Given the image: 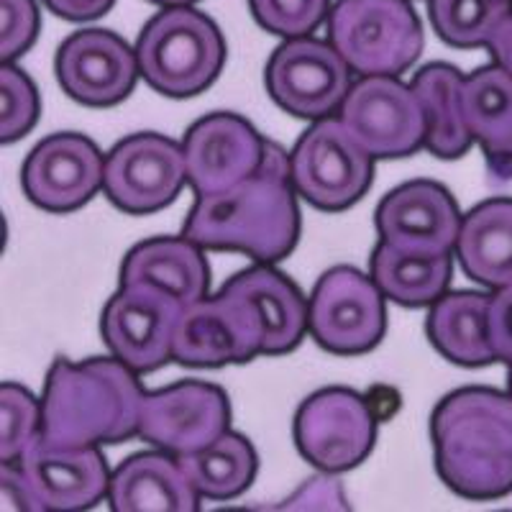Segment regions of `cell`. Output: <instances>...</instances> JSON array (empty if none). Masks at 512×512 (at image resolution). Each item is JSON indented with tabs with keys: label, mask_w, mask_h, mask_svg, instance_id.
Here are the masks:
<instances>
[{
	"label": "cell",
	"mask_w": 512,
	"mask_h": 512,
	"mask_svg": "<svg viewBox=\"0 0 512 512\" xmlns=\"http://www.w3.org/2000/svg\"><path fill=\"white\" fill-rule=\"evenodd\" d=\"M54 16L64 21H93L116 6V0H44Z\"/></svg>",
	"instance_id": "obj_36"
},
{
	"label": "cell",
	"mask_w": 512,
	"mask_h": 512,
	"mask_svg": "<svg viewBox=\"0 0 512 512\" xmlns=\"http://www.w3.org/2000/svg\"><path fill=\"white\" fill-rule=\"evenodd\" d=\"M134 49L141 77L164 98L205 93L226 64L221 29L192 6H169L149 18Z\"/></svg>",
	"instance_id": "obj_4"
},
{
	"label": "cell",
	"mask_w": 512,
	"mask_h": 512,
	"mask_svg": "<svg viewBox=\"0 0 512 512\" xmlns=\"http://www.w3.org/2000/svg\"><path fill=\"white\" fill-rule=\"evenodd\" d=\"M144 387L139 374L111 359L52 364L41 395V438L54 446H111L139 436Z\"/></svg>",
	"instance_id": "obj_3"
},
{
	"label": "cell",
	"mask_w": 512,
	"mask_h": 512,
	"mask_svg": "<svg viewBox=\"0 0 512 512\" xmlns=\"http://www.w3.org/2000/svg\"><path fill=\"white\" fill-rule=\"evenodd\" d=\"M282 510H349V505H346L341 484L331 474L323 472V477L308 479V484L292 500H287Z\"/></svg>",
	"instance_id": "obj_35"
},
{
	"label": "cell",
	"mask_w": 512,
	"mask_h": 512,
	"mask_svg": "<svg viewBox=\"0 0 512 512\" xmlns=\"http://www.w3.org/2000/svg\"><path fill=\"white\" fill-rule=\"evenodd\" d=\"M157 6L169 8V6H192V3H198V0H152Z\"/></svg>",
	"instance_id": "obj_38"
},
{
	"label": "cell",
	"mask_w": 512,
	"mask_h": 512,
	"mask_svg": "<svg viewBox=\"0 0 512 512\" xmlns=\"http://www.w3.org/2000/svg\"><path fill=\"white\" fill-rule=\"evenodd\" d=\"M384 300L372 274L354 267L328 269L308 300V333L328 354H369L382 344L387 328Z\"/></svg>",
	"instance_id": "obj_8"
},
{
	"label": "cell",
	"mask_w": 512,
	"mask_h": 512,
	"mask_svg": "<svg viewBox=\"0 0 512 512\" xmlns=\"http://www.w3.org/2000/svg\"><path fill=\"white\" fill-rule=\"evenodd\" d=\"M41 113L39 90L34 80L13 62H3L0 67V141L24 139L36 126Z\"/></svg>",
	"instance_id": "obj_31"
},
{
	"label": "cell",
	"mask_w": 512,
	"mask_h": 512,
	"mask_svg": "<svg viewBox=\"0 0 512 512\" xmlns=\"http://www.w3.org/2000/svg\"><path fill=\"white\" fill-rule=\"evenodd\" d=\"M39 8L34 0H0V59L13 62L34 47Z\"/></svg>",
	"instance_id": "obj_33"
},
{
	"label": "cell",
	"mask_w": 512,
	"mask_h": 512,
	"mask_svg": "<svg viewBox=\"0 0 512 512\" xmlns=\"http://www.w3.org/2000/svg\"><path fill=\"white\" fill-rule=\"evenodd\" d=\"M461 221L454 195L433 180H410L379 200L374 226L379 241L423 256L454 254Z\"/></svg>",
	"instance_id": "obj_18"
},
{
	"label": "cell",
	"mask_w": 512,
	"mask_h": 512,
	"mask_svg": "<svg viewBox=\"0 0 512 512\" xmlns=\"http://www.w3.org/2000/svg\"><path fill=\"white\" fill-rule=\"evenodd\" d=\"M351 136L374 159H400L425 149V113L413 85L397 75H367L338 108Z\"/></svg>",
	"instance_id": "obj_12"
},
{
	"label": "cell",
	"mask_w": 512,
	"mask_h": 512,
	"mask_svg": "<svg viewBox=\"0 0 512 512\" xmlns=\"http://www.w3.org/2000/svg\"><path fill=\"white\" fill-rule=\"evenodd\" d=\"M41 436V400L24 384H0V461L13 464Z\"/></svg>",
	"instance_id": "obj_30"
},
{
	"label": "cell",
	"mask_w": 512,
	"mask_h": 512,
	"mask_svg": "<svg viewBox=\"0 0 512 512\" xmlns=\"http://www.w3.org/2000/svg\"><path fill=\"white\" fill-rule=\"evenodd\" d=\"M297 454L318 472L344 474L372 454L377 415L359 392L326 387L305 397L292 425Z\"/></svg>",
	"instance_id": "obj_9"
},
{
	"label": "cell",
	"mask_w": 512,
	"mask_h": 512,
	"mask_svg": "<svg viewBox=\"0 0 512 512\" xmlns=\"http://www.w3.org/2000/svg\"><path fill=\"white\" fill-rule=\"evenodd\" d=\"M231 402L218 384L185 379L146 392L139 436L172 456L195 454L228 431Z\"/></svg>",
	"instance_id": "obj_15"
},
{
	"label": "cell",
	"mask_w": 512,
	"mask_h": 512,
	"mask_svg": "<svg viewBox=\"0 0 512 512\" xmlns=\"http://www.w3.org/2000/svg\"><path fill=\"white\" fill-rule=\"evenodd\" d=\"M351 67L331 41L313 36L285 39L264 67V85L277 108L318 121L338 113L351 90Z\"/></svg>",
	"instance_id": "obj_11"
},
{
	"label": "cell",
	"mask_w": 512,
	"mask_h": 512,
	"mask_svg": "<svg viewBox=\"0 0 512 512\" xmlns=\"http://www.w3.org/2000/svg\"><path fill=\"white\" fill-rule=\"evenodd\" d=\"M436 472L454 495L495 502L512 495V397L495 387L448 392L431 415Z\"/></svg>",
	"instance_id": "obj_2"
},
{
	"label": "cell",
	"mask_w": 512,
	"mask_h": 512,
	"mask_svg": "<svg viewBox=\"0 0 512 512\" xmlns=\"http://www.w3.org/2000/svg\"><path fill=\"white\" fill-rule=\"evenodd\" d=\"M328 41L361 77H400L420 59L425 39L410 0H338L328 13Z\"/></svg>",
	"instance_id": "obj_6"
},
{
	"label": "cell",
	"mask_w": 512,
	"mask_h": 512,
	"mask_svg": "<svg viewBox=\"0 0 512 512\" xmlns=\"http://www.w3.org/2000/svg\"><path fill=\"white\" fill-rule=\"evenodd\" d=\"M267 144L246 118L236 113H210L187 128V185L195 195H213L239 185L264 164Z\"/></svg>",
	"instance_id": "obj_19"
},
{
	"label": "cell",
	"mask_w": 512,
	"mask_h": 512,
	"mask_svg": "<svg viewBox=\"0 0 512 512\" xmlns=\"http://www.w3.org/2000/svg\"><path fill=\"white\" fill-rule=\"evenodd\" d=\"M251 16L267 34L310 36L331 13V0H249Z\"/></svg>",
	"instance_id": "obj_32"
},
{
	"label": "cell",
	"mask_w": 512,
	"mask_h": 512,
	"mask_svg": "<svg viewBox=\"0 0 512 512\" xmlns=\"http://www.w3.org/2000/svg\"><path fill=\"white\" fill-rule=\"evenodd\" d=\"M413 90L425 113V152L438 159L464 157L474 136L464 116V75L446 62L425 64L415 72Z\"/></svg>",
	"instance_id": "obj_25"
},
{
	"label": "cell",
	"mask_w": 512,
	"mask_h": 512,
	"mask_svg": "<svg viewBox=\"0 0 512 512\" xmlns=\"http://www.w3.org/2000/svg\"><path fill=\"white\" fill-rule=\"evenodd\" d=\"M464 116L492 172L505 175L512 157V75L500 64H484L464 77Z\"/></svg>",
	"instance_id": "obj_26"
},
{
	"label": "cell",
	"mask_w": 512,
	"mask_h": 512,
	"mask_svg": "<svg viewBox=\"0 0 512 512\" xmlns=\"http://www.w3.org/2000/svg\"><path fill=\"white\" fill-rule=\"evenodd\" d=\"M461 272L487 290L512 282V198H489L461 221L454 249Z\"/></svg>",
	"instance_id": "obj_23"
},
{
	"label": "cell",
	"mask_w": 512,
	"mask_h": 512,
	"mask_svg": "<svg viewBox=\"0 0 512 512\" xmlns=\"http://www.w3.org/2000/svg\"><path fill=\"white\" fill-rule=\"evenodd\" d=\"M187 182L182 144L162 134L126 136L105 157L103 192L128 216H152L180 198Z\"/></svg>",
	"instance_id": "obj_13"
},
{
	"label": "cell",
	"mask_w": 512,
	"mask_h": 512,
	"mask_svg": "<svg viewBox=\"0 0 512 512\" xmlns=\"http://www.w3.org/2000/svg\"><path fill=\"white\" fill-rule=\"evenodd\" d=\"M290 154L269 141L254 175L213 195H198L182 236L208 251H239L259 264H277L300 241V208Z\"/></svg>",
	"instance_id": "obj_1"
},
{
	"label": "cell",
	"mask_w": 512,
	"mask_h": 512,
	"mask_svg": "<svg viewBox=\"0 0 512 512\" xmlns=\"http://www.w3.org/2000/svg\"><path fill=\"white\" fill-rule=\"evenodd\" d=\"M489 341L497 361L512 364V282L489 295Z\"/></svg>",
	"instance_id": "obj_34"
},
{
	"label": "cell",
	"mask_w": 512,
	"mask_h": 512,
	"mask_svg": "<svg viewBox=\"0 0 512 512\" xmlns=\"http://www.w3.org/2000/svg\"><path fill=\"white\" fill-rule=\"evenodd\" d=\"M264 328L251 303L221 287L216 297L185 305L175 333V361L192 369L246 364L262 356Z\"/></svg>",
	"instance_id": "obj_14"
},
{
	"label": "cell",
	"mask_w": 512,
	"mask_h": 512,
	"mask_svg": "<svg viewBox=\"0 0 512 512\" xmlns=\"http://www.w3.org/2000/svg\"><path fill=\"white\" fill-rule=\"evenodd\" d=\"M105 157L82 134H52L41 139L21 167V185L36 208L64 216L80 210L103 190Z\"/></svg>",
	"instance_id": "obj_16"
},
{
	"label": "cell",
	"mask_w": 512,
	"mask_h": 512,
	"mask_svg": "<svg viewBox=\"0 0 512 512\" xmlns=\"http://www.w3.org/2000/svg\"><path fill=\"white\" fill-rule=\"evenodd\" d=\"M185 303L152 282H123L105 303L100 336L116 359L149 374L175 361V333Z\"/></svg>",
	"instance_id": "obj_10"
},
{
	"label": "cell",
	"mask_w": 512,
	"mask_h": 512,
	"mask_svg": "<svg viewBox=\"0 0 512 512\" xmlns=\"http://www.w3.org/2000/svg\"><path fill=\"white\" fill-rule=\"evenodd\" d=\"M228 290L239 292L251 303L264 328L262 356H282L303 344L308 333V300L300 287L277 272L272 264H259L233 274Z\"/></svg>",
	"instance_id": "obj_21"
},
{
	"label": "cell",
	"mask_w": 512,
	"mask_h": 512,
	"mask_svg": "<svg viewBox=\"0 0 512 512\" xmlns=\"http://www.w3.org/2000/svg\"><path fill=\"white\" fill-rule=\"evenodd\" d=\"M297 195L323 213H341L359 203L374 180V157L351 136L338 116L305 128L290 154Z\"/></svg>",
	"instance_id": "obj_7"
},
{
	"label": "cell",
	"mask_w": 512,
	"mask_h": 512,
	"mask_svg": "<svg viewBox=\"0 0 512 512\" xmlns=\"http://www.w3.org/2000/svg\"><path fill=\"white\" fill-rule=\"evenodd\" d=\"M425 336L456 367L477 369L497 361L489 341L487 292L459 290L438 297L425 318Z\"/></svg>",
	"instance_id": "obj_22"
},
{
	"label": "cell",
	"mask_w": 512,
	"mask_h": 512,
	"mask_svg": "<svg viewBox=\"0 0 512 512\" xmlns=\"http://www.w3.org/2000/svg\"><path fill=\"white\" fill-rule=\"evenodd\" d=\"M489 54L500 64L502 70H507L512 75V8L505 18L500 21V26L495 29L492 39L487 44Z\"/></svg>",
	"instance_id": "obj_37"
},
{
	"label": "cell",
	"mask_w": 512,
	"mask_h": 512,
	"mask_svg": "<svg viewBox=\"0 0 512 512\" xmlns=\"http://www.w3.org/2000/svg\"><path fill=\"white\" fill-rule=\"evenodd\" d=\"M192 487L203 500L226 502L244 495L259 472V456L246 436L226 431L195 454L180 456Z\"/></svg>",
	"instance_id": "obj_28"
},
{
	"label": "cell",
	"mask_w": 512,
	"mask_h": 512,
	"mask_svg": "<svg viewBox=\"0 0 512 512\" xmlns=\"http://www.w3.org/2000/svg\"><path fill=\"white\" fill-rule=\"evenodd\" d=\"M54 72L64 93L88 108L123 103L141 77L136 49L105 29H82L67 36L54 57Z\"/></svg>",
	"instance_id": "obj_17"
},
{
	"label": "cell",
	"mask_w": 512,
	"mask_h": 512,
	"mask_svg": "<svg viewBox=\"0 0 512 512\" xmlns=\"http://www.w3.org/2000/svg\"><path fill=\"white\" fill-rule=\"evenodd\" d=\"M454 274L451 254L423 256L379 241L372 251V277L387 300L402 308H423L446 295Z\"/></svg>",
	"instance_id": "obj_27"
},
{
	"label": "cell",
	"mask_w": 512,
	"mask_h": 512,
	"mask_svg": "<svg viewBox=\"0 0 512 512\" xmlns=\"http://www.w3.org/2000/svg\"><path fill=\"white\" fill-rule=\"evenodd\" d=\"M510 8L512 0H428L438 39L456 49H487Z\"/></svg>",
	"instance_id": "obj_29"
},
{
	"label": "cell",
	"mask_w": 512,
	"mask_h": 512,
	"mask_svg": "<svg viewBox=\"0 0 512 512\" xmlns=\"http://www.w3.org/2000/svg\"><path fill=\"white\" fill-rule=\"evenodd\" d=\"M111 474L98 446H54L39 436L21 459L3 464V495L18 510H90L108 500Z\"/></svg>",
	"instance_id": "obj_5"
},
{
	"label": "cell",
	"mask_w": 512,
	"mask_h": 512,
	"mask_svg": "<svg viewBox=\"0 0 512 512\" xmlns=\"http://www.w3.org/2000/svg\"><path fill=\"white\" fill-rule=\"evenodd\" d=\"M507 392L512 397V364H507Z\"/></svg>",
	"instance_id": "obj_39"
},
{
	"label": "cell",
	"mask_w": 512,
	"mask_h": 512,
	"mask_svg": "<svg viewBox=\"0 0 512 512\" xmlns=\"http://www.w3.org/2000/svg\"><path fill=\"white\" fill-rule=\"evenodd\" d=\"M200 500L180 459L162 448L128 456L111 474L108 505L116 512H195Z\"/></svg>",
	"instance_id": "obj_20"
},
{
	"label": "cell",
	"mask_w": 512,
	"mask_h": 512,
	"mask_svg": "<svg viewBox=\"0 0 512 512\" xmlns=\"http://www.w3.org/2000/svg\"><path fill=\"white\" fill-rule=\"evenodd\" d=\"M187 236H159L136 244L121 264L123 282H152L177 295L185 305L208 297L210 267Z\"/></svg>",
	"instance_id": "obj_24"
},
{
	"label": "cell",
	"mask_w": 512,
	"mask_h": 512,
	"mask_svg": "<svg viewBox=\"0 0 512 512\" xmlns=\"http://www.w3.org/2000/svg\"><path fill=\"white\" fill-rule=\"evenodd\" d=\"M512 172V157H510V162H507V169H505V175H510Z\"/></svg>",
	"instance_id": "obj_40"
}]
</instances>
